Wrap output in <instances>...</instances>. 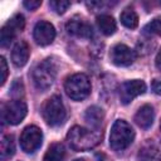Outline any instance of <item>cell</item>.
<instances>
[{
    "instance_id": "cell-1",
    "label": "cell",
    "mask_w": 161,
    "mask_h": 161,
    "mask_svg": "<svg viewBox=\"0 0 161 161\" xmlns=\"http://www.w3.org/2000/svg\"><path fill=\"white\" fill-rule=\"evenodd\" d=\"M67 140L69 146L74 151H87L96 147L99 143L101 133L80 126H74L69 130Z\"/></svg>"
},
{
    "instance_id": "cell-2",
    "label": "cell",
    "mask_w": 161,
    "mask_h": 161,
    "mask_svg": "<svg viewBox=\"0 0 161 161\" xmlns=\"http://www.w3.org/2000/svg\"><path fill=\"white\" fill-rule=\"evenodd\" d=\"M135 140V131L130 123L123 119H117L109 133V146L114 151H123L127 148Z\"/></svg>"
},
{
    "instance_id": "cell-3",
    "label": "cell",
    "mask_w": 161,
    "mask_h": 161,
    "mask_svg": "<svg viewBox=\"0 0 161 161\" xmlns=\"http://www.w3.org/2000/svg\"><path fill=\"white\" fill-rule=\"evenodd\" d=\"M57 63L52 58H47L43 62L38 63L33 70V80L38 89H48L57 78Z\"/></svg>"
},
{
    "instance_id": "cell-4",
    "label": "cell",
    "mask_w": 161,
    "mask_h": 161,
    "mask_svg": "<svg viewBox=\"0 0 161 161\" xmlns=\"http://www.w3.org/2000/svg\"><path fill=\"white\" fill-rule=\"evenodd\" d=\"M64 91L70 99L82 101L91 93L89 78L83 73H75L67 78L64 83Z\"/></svg>"
},
{
    "instance_id": "cell-5",
    "label": "cell",
    "mask_w": 161,
    "mask_h": 161,
    "mask_svg": "<svg viewBox=\"0 0 161 161\" xmlns=\"http://www.w3.org/2000/svg\"><path fill=\"white\" fill-rule=\"evenodd\" d=\"M42 113H43V118L47 122V125L52 127L63 125L67 117L65 107L59 96H53L49 99H47L45 103L43 104Z\"/></svg>"
},
{
    "instance_id": "cell-6",
    "label": "cell",
    "mask_w": 161,
    "mask_h": 161,
    "mask_svg": "<svg viewBox=\"0 0 161 161\" xmlns=\"http://www.w3.org/2000/svg\"><path fill=\"white\" fill-rule=\"evenodd\" d=\"M28 112L26 103L21 99H14L10 101L1 107V117L4 123L8 125H18L20 123Z\"/></svg>"
},
{
    "instance_id": "cell-7",
    "label": "cell",
    "mask_w": 161,
    "mask_h": 161,
    "mask_svg": "<svg viewBox=\"0 0 161 161\" xmlns=\"http://www.w3.org/2000/svg\"><path fill=\"white\" fill-rule=\"evenodd\" d=\"M25 26V20L24 16L21 14H16L14 15L11 19H9V21L1 28L0 31V45L1 47H9L10 43L15 39V36L23 31Z\"/></svg>"
},
{
    "instance_id": "cell-8",
    "label": "cell",
    "mask_w": 161,
    "mask_h": 161,
    "mask_svg": "<svg viewBox=\"0 0 161 161\" xmlns=\"http://www.w3.org/2000/svg\"><path fill=\"white\" fill-rule=\"evenodd\" d=\"M43 141L42 130L36 126H28L23 130L20 135V147L26 153H33L36 151Z\"/></svg>"
},
{
    "instance_id": "cell-9",
    "label": "cell",
    "mask_w": 161,
    "mask_h": 161,
    "mask_svg": "<svg viewBox=\"0 0 161 161\" xmlns=\"http://www.w3.org/2000/svg\"><path fill=\"white\" fill-rule=\"evenodd\" d=\"M145 92H146V84L141 79L126 80L119 86V89H118L119 99H121V103L123 104H128L137 96L143 94Z\"/></svg>"
},
{
    "instance_id": "cell-10",
    "label": "cell",
    "mask_w": 161,
    "mask_h": 161,
    "mask_svg": "<svg viewBox=\"0 0 161 161\" xmlns=\"http://www.w3.org/2000/svg\"><path fill=\"white\" fill-rule=\"evenodd\" d=\"M136 59V53L126 44H116L111 50V60L117 67H128Z\"/></svg>"
},
{
    "instance_id": "cell-11",
    "label": "cell",
    "mask_w": 161,
    "mask_h": 161,
    "mask_svg": "<svg viewBox=\"0 0 161 161\" xmlns=\"http://www.w3.org/2000/svg\"><path fill=\"white\" fill-rule=\"evenodd\" d=\"M65 29L67 31L73 35V36H77V38H83V39H89L92 38L93 35V29H92V25L82 19V18H78V16H74L72 18L67 25H65Z\"/></svg>"
},
{
    "instance_id": "cell-12",
    "label": "cell",
    "mask_w": 161,
    "mask_h": 161,
    "mask_svg": "<svg viewBox=\"0 0 161 161\" xmlns=\"http://www.w3.org/2000/svg\"><path fill=\"white\" fill-rule=\"evenodd\" d=\"M33 36L39 45H48L55 38V29L50 23L40 20L34 26Z\"/></svg>"
},
{
    "instance_id": "cell-13",
    "label": "cell",
    "mask_w": 161,
    "mask_h": 161,
    "mask_svg": "<svg viewBox=\"0 0 161 161\" xmlns=\"http://www.w3.org/2000/svg\"><path fill=\"white\" fill-rule=\"evenodd\" d=\"M137 161H161V152L153 142L147 141L138 150Z\"/></svg>"
},
{
    "instance_id": "cell-14",
    "label": "cell",
    "mask_w": 161,
    "mask_h": 161,
    "mask_svg": "<svg viewBox=\"0 0 161 161\" xmlns=\"http://www.w3.org/2000/svg\"><path fill=\"white\" fill-rule=\"evenodd\" d=\"M29 45L26 42L20 40L18 42L11 52V60L16 67H24L29 59Z\"/></svg>"
},
{
    "instance_id": "cell-15",
    "label": "cell",
    "mask_w": 161,
    "mask_h": 161,
    "mask_svg": "<svg viewBox=\"0 0 161 161\" xmlns=\"http://www.w3.org/2000/svg\"><path fill=\"white\" fill-rule=\"evenodd\" d=\"M153 118H155V112L152 106L150 104H143L135 114V122L143 130H147L152 126Z\"/></svg>"
},
{
    "instance_id": "cell-16",
    "label": "cell",
    "mask_w": 161,
    "mask_h": 161,
    "mask_svg": "<svg viewBox=\"0 0 161 161\" xmlns=\"http://www.w3.org/2000/svg\"><path fill=\"white\" fill-rule=\"evenodd\" d=\"M97 25H98V29L101 30V33L104 35H112L117 29L114 19L107 14H102V15L97 16Z\"/></svg>"
},
{
    "instance_id": "cell-17",
    "label": "cell",
    "mask_w": 161,
    "mask_h": 161,
    "mask_svg": "<svg viewBox=\"0 0 161 161\" xmlns=\"http://www.w3.org/2000/svg\"><path fill=\"white\" fill-rule=\"evenodd\" d=\"M103 117H104V113L102 111V108L97 107V106H92L89 107L86 113H84V119L93 127V128H98L102 122H103Z\"/></svg>"
},
{
    "instance_id": "cell-18",
    "label": "cell",
    "mask_w": 161,
    "mask_h": 161,
    "mask_svg": "<svg viewBox=\"0 0 161 161\" xmlns=\"http://www.w3.org/2000/svg\"><path fill=\"white\" fill-rule=\"evenodd\" d=\"M15 153V143L13 136L8 135L4 136L1 140V146H0V158L1 161H6Z\"/></svg>"
},
{
    "instance_id": "cell-19",
    "label": "cell",
    "mask_w": 161,
    "mask_h": 161,
    "mask_svg": "<svg viewBox=\"0 0 161 161\" xmlns=\"http://www.w3.org/2000/svg\"><path fill=\"white\" fill-rule=\"evenodd\" d=\"M65 156V150L62 143H53L45 152L43 161H63Z\"/></svg>"
},
{
    "instance_id": "cell-20",
    "label": "cell",
    "mask_w": 161,
    "mask_h": 161,
    "mask_svg": "<svg viewBox=\"0 0 161 161\" xmlns=\"http://www.w3.org/2000/svg\"><path fill=\"white\" fill-rule=\"evenodd\" d=\"M119 19H121V23L128 29H135L138 25V15L132 8H126L121 13Z\"/></svg>"
},
{
    "instance_id": "cell-21",
    "label": "cell",
    "mask_w": 161,
    "mask_h": 161,
    "mask_svg": "<svg viewBox=\"0 0 161 161\" xmlns=\"http://www.w3.org/2000/svg\"><path fill=\"white\" fill-rule=\"evenodd\" d=\"M143 34L147 35H161V18H156L151 20L143 28Z\"/></svg>"
},
{
    "instance_id": "cell-22",
    "label": "cell",
    "mask_w": 161,
    "mask_h": 161,
    "mask_svg": "<svg viewBox=\"0 0 161 161\" xmlns=\"http://www.w3.org/2000/svg\"><path fill=\"white\" fill-rule=\"evenodd\" d=\"M49 6L57 14H63L70 6V3L69 1H65V0H50L49 1Z\"/></svg>"
},
{
    "instance_id": "cell-23",
    "label": "cell",
    "mask_w": 161,
    "mask_h": 161,
    "mask_svg": "<svg viewBox=\"0 0 161 161\" xmlns=\"http://www.w3.org/2000/svg\"><path fill=\"white\" fill-rule=\"evenodd\" d=\"M0 73H1V77H0V84L3 86L6 80V77H8V64H6V60L4 57L0 58Z\"/></svg>"
},
{
    "instance_id": "cell-24",
    "label": "cell",
    "mask_w": 161,
    "mask_h": 161,
    "mask_svg": "<svg viewBox=\"0 0 161 161\" xmlns=\"http://www.w3.org/2000/svg\"><path fill=\"white\" fill-rule=\"evenodd\" d=\"M11 94L13 96H21L23 94V84H21V82L19 80V79H16L15 82H14V84H13V87H11Z\"/></svg>"
},
{
    "instance_id": "cell-25",
    "label": "cell",
    "mask_w": 161,
    "mask_h": 161,
    "mask_svg": "<svg viewBox=\"0 0 161 161\" xmlns=\"http://www.w3.org/2000/svg\"><path fill=\"white\" fill-rule=\"evenodd\" d=\"M23 5L28 10H35V9H38L42 5V1L40 0H26V1L23 3Z\"/></svg>"
},
{
    "instance_id": "cell-26",
    "label": "cell",
    "mask_w": 161,
    "mask_h": 161,
    "mask_svg": "<svg viewBox=\"0 0 161 161\" xmlns=\"http://www.w3.org/2000/svg\"><path fill=\"white\" fill-rule=\"evenodd\" d=\"M151 88H152V91H153L155 94L161 96V79L155 78V79L151 82Z\"/></svg>"
},
{
    "instance_id": "cell-27",
    "label": "cell",
    "mask_w": 161,
    "mask_h": 161,
    "mask_svg": "<svg viewBox=\"0 0 161 161\" xmlns=\"http://www.w3.org/2000/svg\"><path fill=\"white\" fill-rule=\"evenodd\" d=\"M155 63H156V68H157L158 70H161V49L158 50V53H157V55H156Z\"/></svg>"
},
{
    "instance_id": "cell-28",
    "label": "cell",
    "mask_w": 161,
    "mask_h": 161,
    "mask_svg": "<svg viewBox=\"0 0 161 161\" xmlns=\"http://www.w3.org/2000/svg\"><path fill=\"white\" fill-rule=\"evenodd\" d=\"M74 161H84L83 158H78V160H74Z\"/></svg>"
}]
</instances>
